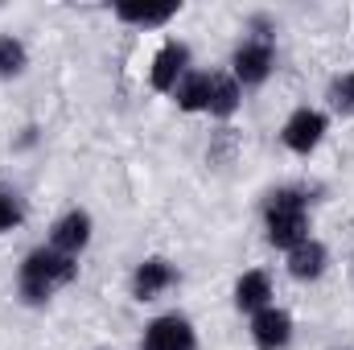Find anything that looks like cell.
<instances>
[{
  "label": "cell",
  "mask_w": 354,
  "mask_h": 350,
  "mask_svg": "<svg viewBox=\"0 0 354 350\" xmlns=\"http://www.w3.org/2000/svg\"><path fill=\"white\" fill-rule=\"evenodd\" d=\"M326 264H330V252H326V243L313 239V235L288 252V272H292V280H317V276L326 272Z\"/></svg>",
  "instance_id": "8fae6325"
},
{
  "label": "cell",
  "mask_w": 354,
  "mask_h": 350,
  "mask_svg": "<svg viewBox=\"0 0 354 350\" xmlns=\"http://www.w3.org/2000/svg\"><path fill=\"white\" fill-rule=\"evenodd\" d=\"M91 231H95V227H91V214L75 206V210H66V214L50 227V248L79 260V252H87V243H91Z\"/></svg>",
  "instance_id": "52a82bcc"
},
{
  "label": "cell",
  "mask_w": 354,
  "mask_h": 350,
  "mask_svg": "<svg viewBox=\"0 0 354 350\" xmlns=\"http://www.w3.org/2000/svg\"><path fill=\"white\" fill-rule=\"evenodd\" d=\"M174 284H177V268L165 256H149V260L136 264V272H132V297L136 301H157Z\"/></svg>",
  "instance_id": "8992f818"
},
{
  "label": "cell",
  "mask_w": 354,
  "mask_h": 350,
  "mask_svg": "<svg viewBox=\"0 0 354 350\" xmlns=\"http://www.w3.org/2000/svg\"><path fill=\"white\" fill-rule=\"evenodd\" d=\"M177 12H181V4H177V0H169V4H136V0L115 4V17H120V21H128V25H140V29L169 25Z\"/></svg>",
  "instance_id": "4fadbf2b"
},
{
  "label": "cell",
  "mask_w": 354,
  "mask_h": 350,
  "mask_svg": "<svg viewBox=\"0 0 354 350\" xmlns=\"http://www.w3.org/2000/svg\"><path fill=\"white\" fill-rule=\"evenodd\" d=\"M264 235L280 252L309 239V194L301 185H280L264 198Z\"/></svg>",
  "instance_id": "7a4b0ae2"
},
{
  "label": "cell",
  "mask_w": 354,
  "mask_h": 350,
  "mask_svg": "<svg viewBox=\"0 0 354 350\" xmlns=\"http://www.w3.org/2000/svg\"><path fill=\"white\" fill-rule=\"evenodd\" d=\"M272 305V276L264 268H252L235 280V309L239 313H260Z\"/></svg>",
  "instance_id": "30bf717a"
},
{
  "label": "cell",
  "mask_w": 354,
  "mask_h": 350,
  "mask_svg": "<svg viewBox=\"0 0 354 350\" xmlns=\"http://www.w3.org/2000/svg\"><path fill=\"white\" fill-rule=\"evenodd\" d=\"M326 132H330V116H326V111H317V107H297V111L284 120L280 140H284L288 153L309 157V153L326 140Z\"/></svg>",
  "instance_id": "277c9868"
},
{
  "label": "cell",
  "mask_w": 354,
  "mask_h": 350,
  "mask_svg": "<svg viewBox=\"0 0 354 350\" xmlns=\"http://www.w3.org/2000/svg\"><path fill=\"white\" fill-rule=\"evenodd\" d=\"M75 276H79V260L75 256H62V252H54L46 243V248H33L21 260V268H17V293H21L25 305H46Z\"/></svg>",
  "instance_id": "6da1fadb"
},
{
  "label": "cell",
  "mask_w": 354,
  "mask_h": 350,
  "mask_svg": "<svg viewBox=\"0 0 354 350\" xmlns=\"http://www.w3.org/2000/svg\"><path fill=\"white\" fill-rule=\"evenodd\" d=\"M210 87H214V71H189L174 87V103L181 111H206L210 107Z\"/></svg>",
  "instance_id": "7c38bea8"
},
{
  "label": "cell",
  "mask_w": 354,
  "mask_h": 350,
  "mask_svg": "<svg viewBox=\"0 0 354 350\" xmlns=\"http://www.w3.org/2000/svg\"><path fill=\"white\" fill-rule=\"evenodd\" d=\"M272 66H276V46L264 42V37H248L231 54V79L239 87H260V83H268Z\"/></svg>",
  "instance_id": "3957f363"
},
{
  "label": "cell",
  "mask_w": 354,
  "mask_h": 350,
  "mask_svg": "<svg viewBox=\"0 0 354 350\" xmlns=\"http://www.w3.org/2000/svg\"><path fill=\"white\" fill-rule=\"evenodd\" d=\"M198 347V334H194V322L181 317V313H161L145 326V338L140 350H194Z\"/></svg>",
  "instance_id": "5b68a950"
},
{
  "label": "cell",
  "mask_w": 354,
  "mask_h": 350,
  "mask_svg": "<svg viewBox=\"0 0 354 350\" xmlns=\"http://www.w3.org/2000/svg\"><path fill=\"white\" fill-rule=\"evenodd\" d=\"M25 66H29L25 42L12 37V33H4L0 37V79H17V75H25Z\"/></svg>",
  "instance_id": "9a60e30c"
},
{
  "label": "cell",
  "mask_w": 354,
  "mask_h": 350,
  "mask_svg": "<svg viewBox=\"0 0 354 350\" xmlns=\"http://www.w3.org/2000/svg\"><path fill=\"white\" fill-rule=\"evenodd\" d=\"M21 219H25V210H21V202H17V194L0 185V231H12Z\"/></svg>",
  "instance_id": "e0dca14e"
},
{
  "label": "cell",
  "mask_w": 354,
  "mask_h": 350,
  "mask_svg": "<svg viewBox=\"0 0 354 350\" xmlns=\"http://www.w3.org/2000/svg\"><path fill=\"white\" fill-rule=\"evenodd\" d=\"M189 75V46L185 42H165L161 50H157V58H153V71H149V83L153 91H169Z\"/></svg>",
  "instance_id": "9c48e42d"
},
{
  "label": "cell",
  "mask_w": 354,
  "mask_h": 350,
  "mask_svg": "<svg viewBox=\"0 0 354 350\" xmlns=\"http://www.w3.org/2000/svg\"><path fill=\"white\" fill-rule=\"evenodd\" d=\"M330 103H334L342 116H354V71L351 75H342V79H334V87H330Z\"/></svg>",
  "instance_id": "2e32d148"
},
{
  "label": "cell",
  "mask_w": 354,
  "mask_h": 350,
  "mask_svg": "<svg viewBox=\"0 0 354 350\" xmlns=\"http://www.w3.org/2000/svg\"><path fill=\"white\" fill-rule=\"evenodd\" d=\"M252 342L260 350H284L292 342V313L280 305H268L260 313H252Z\"/></svg>",
  "instance_id": "ba28073f"
},
{
  "label": "cell",
  "mask_w": 354,
  "mask_h": 350,
  "mask_svg": "<svg viewBox=\"0 0 354 350\" xmlns=\"http://www.w3.org/2000/svg\"><path fill=\"white\" fill-rule=\"evenodd\" d=\"M239 103H243V87L231 79V75H218L214 71V87H210V116H218V120H231L235 111H239Z\"/></svg>",
  "instance_id": "5bb4252c"
}]
</instances>
